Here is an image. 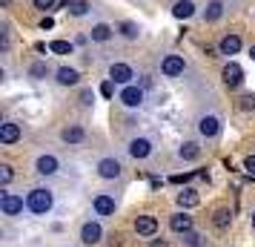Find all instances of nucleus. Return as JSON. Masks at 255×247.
Returning a JSON list of instances; mask_svg holds the SVG:
<instances>
[{
  "label": "nucleus",
  "mask_w": 255,
  "mask_h": 247,
  "mask_svg": "<svg viewBox=\"0 0 255 247\" xmlns=\"http://www.w3.org/2000/svg\"><path fill=\"white\" fill-rule=\"evenodd\" d=\"M175 201H178V207H181V210H192V207L201 204V196H198L195 187H184L178 196H175Z\"/></svg>",
  "instance_id": "obj_20"
},
{
  "label": "nucleus",
  "mask_w": 255,
  "mask_h": 247,
  "mask_svg": "<svg viewBox=\"0 0 255 247\" xmlns=\"http://www.w3.org/2000/svg\"><path fill=\"white\" fill-rule=\"evenodd\" d=\"M135 233L140 239H155V233H158V219L155 216H138L135 219Z\"/></svg>",
  "instance_id": "obj_15"
},
{
  "label": "nucleus",
  "mask_w": 255,
  "mask_h": 247,
  "mask_svg": "<svg viewBox=\"0 0 255 247\" xmlns=\"http://www.w3.org/2000/svg\"><path fill=\"white\" fill-rule=\"evenodd\" d=\"M212 224H215L218 230H227L232 224V210L230 207H218V210L212 213Z\"/></svg>",
  "instance_id": "obj_25"
},
{
  "label": "nucleus",
  "mask_w": 255,
  "mask_h": 247,
  "mask_svg": "<svg viewBox=\"0 0 255 247\" xmlns=\"http://www.w3.org/2000/svg\"><path fill=\"white\" fill-rule=\"evenodd\" d=\"M135 69L124 63V60H115V63H109V81H115L118 86H129V83H135Z\"/></svg>",
  "instance_id": "obj_10"
},
{
  "label": "nucleus",
  "mask_w": 255,
  "mask_h": 247,
  "mask_svg": "<svg viewBox=\"0 0 255 247\" xmlns=\"http://www.w3.org/2000/svg\"><path fill=\"white\" fill-rule=\"evenodd\" d=\"M78 101H81V106H86V109H89V106L95 104V92H92V89H83Z\"/></svg>",
  "instance_id": "obj_32"
},
{
  "label": "nucleus",
  "mask_w": 255,
  "mask_h": 247,
  "mask_svg": "<svg viewBox=\"0 0 255 247\" xmlns=\"http://www.w3.org/2000/svg\"><path fill=\"white\" fill-rule=\"evenodd\" d=\"M250 224H253V230H255V210L250 213Z\"/></svg>",
  "instance_id": "obj_39"
},
{
  "label": "nucleus",
  "mask_w": 255,
  "mask_h": 247,
  "mask_svg": "<svg viewBox=\"0 0 255 247\" xmlns=\"http://www.w3.org/2000/svg\"><path fill=\"white\" fill-rule=\"evenodd\" d=\"M55 83L58 86H78L81 83V72L72 69V66H60V69H55Z\"/></svg>",
  "instance_id": "obj_19"
},
{
  "label": "nucleus",
  "mask_w": 255,
  "mask_h": 247,
  "mask_svg": "<svg viewBox=\"0 0 255 247\" xmlns=\"http://www.w3.org/2000/svg\"><path fill=\"white\" fill-rule=\"evenodd\" d=\"M95 173L104 181H118V178H124V161L115 158V155H104V158H98Z\"/></svg>",
  "instance_id": "obj_3"
},
{
  "label": "nucleus",
  "mask_w": 255,
  "mask_h": 247,
  "mask_svg": "<svg viewBox=\"0 0 255 247\" xmlns=\"http://www.w3.org/2000/svg\"><path fill=\"white\" fill-rule=\"evenodd\" d=\"M244 170H247L250 176H255V155H247V158H244Z\"/></svg>",
  "instance_id": "obj_35"
},
{
  "label": "nucleus",
  "mask_w": 255,
  "mask_h": 247,
  "mask_svg": "<svg viewBox=\"0 0 255 247\" xmlns=\"http://www.w3.org/2000/svg\"><path fill=\"white\" fill-rule=\"evenodd\" d=\"M60 170H63V164H60V158L55 153H43L35 158V173L40 178H55L60 176Z\"/></svg>",
  "instance_id": "obj_7"
},
{
  "label": "nucleus",
  "mask_w": 255,
  "mask_h": 247,
  "mask_svg": "<svg viewBox=\"0 0 255 247\" xmlns=\"http://www.w3.org/2000/svg\"><path fill=\"white\" fill-rule=\"evenodd\" d=\"M23 138V130H20V124L17 121H3L0 124V144L3 147H12Z\"/></svg>",
  "instance_id": "obj_12"
},
{
  "label": "nucleus",
  "mask_w": 255,
  "mask_h": 247,
  "mask_svg": "<svg viewBox=\"0 0 255 247\" xmlns=\"http://www.w3.org/2000/svg\"><path fill=\"white\" fill-rule=\"evenodd\" d=\"M60 141L69 144V147L83 144V141H86V130H83V124H66V127L60 130Z\"/></svg>",
  "instance_id": "obj_14"
},
{
  "label": "nucleus",
  "mask_w": 255,
  "mask_h": 247,
  "mask_svg": "<svg viewBox=\"0 0 255 247\" xmlns=\"http://www.w3.org/2000/svg\"><path fill=\"white\" fill-rule=\"evenodd\" d=\"M218 52L227 55V58H230V55H238V52H241V37L238 35H224L221 43H218Z\"/></svg>",
  "instance_id": "obj_22"
},
{
  "label": "nucleus",
  "mask_w": 255,
  "mask_h": 247,
  "mask_svg": "<svg viewBox=\"0 0 255 247\" xmlns=\"http://www.w3.org/2000/svg\"><path fill=\"white\" fill-rule=\"evenodd\" d=\"M23 210H26V199L23 196L9 193L6 187L0 190V213H3L6 219H17V216H23Z\"/></svg>",
  "instance_id": "obj_4"
},
{
  "label": "nucleus",
  "mask_w": 255,
  "mask_h": 247,
  "mask_svg": "<svg viewBox=\"0 0 255 247\" xmlns=\"http://www.w3.org/2000/svg\"><path fill=\"white\" fill-rule=\"evenodd\" d=\"M238 106H241L244 112H250V109H255V95H253V92L241 95V98H238Z\"/></svg>",
  "instance_id": "obj_31"
},
{
  "label": "nucleus",
  "mask_w": 255,
  "mask_h": 247,
  "mask_svg": "<svg viewBox=\"0 0 255 247\" xmlns=\"http://www.w3.org/2000/svg\"><path fill=\"white\" fill-rule=\"evenodd\" d=\"M189 178H192V176L184 173V176H172V181H175V184H184V181H189Z\"/></svg>",
  "instance_id": "obj_36"
},
{
  "label": "nucleus",
  "mask_w": 255,
  "mask_h": 247,
  "mask_svg": "<svg viewBox=\"0 0 255 247\" xmlns=\"http://www.w3.org/2000/svg\"><path fill=\"white\" fill-rule=\"evenodd\" d=\"M49 52H52V55H72L75 46H72L69 40H52V43H49Z\"/></svg>",
  "instance_id": "obj_28"
},
{
  "label": "nucleus",
  "mask_w": 255,
  "mask_h": 247,
  "mask_svg": "<svg viewBox=\"0 0 255 247\" xmlns=\"http://www.w3.org/2000/svg\"><path fill=\"white\" fill-rule=\"evenodd\" d=\"M250 58H253V60H255V46H253V49H250Z\"/></svg>",
  "instance_id": "obj_41"
},
{
  "label": "nucleus",
  "mask_w": 255,
  "mask_h": 247,
  "mask_svg": "<svg viewBox=\"0 0 255 247\" xmlns=\"http://www.w3.org/2000/svg\"><path fill=\"white\" fill-rule=\"evenodd\" d=\"M112 92H115V81L106 78V81L101 83V95H104V98H112Z\"/></svg>",
  "instance_id": "obj_33"
},
{
  "label": "nucleus",
  "mask_w": 255,
  "mask_h": 247,
  "mask_svg": "<svg viewBox=\"0 0 255 247\" xmlns=\"http://www.w3.org/2000/svg\"><path fill=\"white\" fill-rule=\"evenodd\" d=\"M26 210L32 216H49L55 210V190L40 184V187H32L26 193Z\"/></svg>",
  "instance_id": "obj_1"
},
{
  "label": "nucleus",
  "mask_w": 255,
  "mask_h": 247,
  "mask_svg": "<svg viewBox=\"0 0 255 247\" xmlns=\"http://www.w3.org/2000/svg\"><path fill=\"white\" fill-rule=\"evenodd\" d=\"M115 29H118V35L124 37V40H138V37H140V26L132 23V20H121Z\"/></svg>",
  "instance_id": "obj_23"
},
{
  "label": "nucleus",
  "mask_w": 255,
  "mask_h": 247,
  "mask_svg": "<svg viewBox=\"0 0 255 247\" xmlns=\"http://www.w3.org/2000/svg\"><path fill=\"white\" fill-rule=\"evenodd\" d=\"M221 130H224L221 115H215V112H204V115H198L195 132H198V138H201V141H212V138H218Z\"/></svg>",
  "instance_id": "obj_2"
},
{
  "label": "nucleus",
  "mask_w": 255,
  "mask_h": 247,
  "mask_svg": "<svg viewBox=\"0 0 255 247\" xmlns=\"http://www.w3.org/2000/svg\"><path fill=\"white\" fill-rule=\"evenodd\" d=\"M78 239H81L83 247H98L104 242V227H101V222H83Z\"/></svg>",
  "instance_id": "obj_9"
},
{
  "label": "nucleus",
  "mask_w": 255,
  "mask_h": 247,
  "mask_svg": "<svg viewBox=\"0 0 255 247\" xmlns=\"http://www.w3.org/2000/svg\"><path fill=\"white\" fill-rule=\"evenodd\" d=\"M169 230L172 233H189L192 230V216H186V210H178V213H172L169 216Z\"/></svg>",
  "instance_id": "obj_18"
},
{
  "label": "nucleus",
  "mask_w": 255,
  "mask_h": 247,
  "mask_svg": "<svg viewBox=\"0 0 255 247\" xmlns=\"http://www.w3.org/2000/svg\"><path fill=\"white\" fill-rule=\"evenodd\" d=\"M198 14V3L195 0H175L172 6V17L175 20H189V17H195Z\"/></svg>",
  "instance_id": "obj_17"
},
{
  "label": "nucleus",
  "mask_w": 255,
  "mask_h": 247,
  "mask_svg": "<svg viewBox=\"0 0 255 247\" xmlns=\"http://www.w3.org/2000/svg\"><path fill=\"white\" fill-rule=\"evenodd\" d=\"M32 81H46L49 75H52V69H49V63L46 60H35L32 66H29V72H26Z\"/></svg>",
  "instance_id": "obj_24"
},
{
  "label": "nucleus",
  "mask_w": 255,
  "mask_h": 247,
  "mask_svg": "<svg viewBox=\"0 0 255 247\" xmlns=\"http://www.w3.org/2000/svg\"><path fill=\"white\" fill-rule=\"evenodd\" d=\"M89 9H92V6H89L86 0H66V12H69L72 17H86Z\"/></svg>",
  "instance_id": "obj_27"
},
{
  "label": "nucleus",
  "mask_w": 255,
  "mask_h": 247,
  "mask_svg": "<svg viewBox=\"0 0 255 247\" xmlns=\"http://www.w3.org/2000/svg\"><path fill=\"white\" fill-rule=\"evenodd\" d=\"M175 155H178L181 161H198V158H201V144L198 141H184L178 150H175Z\"/></svg>",
  "instance_id": "obj_21"
},
{
  "label": "nucleus",
  "mask_w": 255,
  "mask_h": 247,
  "mask_svg": "<svg viewBox=\"0 0 255 247\" xmlns=\"http://www.w3.org/2000/svg\"><path fill=\"white\" fill-rule=\"evenodd\" d=\"M55 3H58V0H32V6H35V9H40V12H46V9H52Z\"/></svg>",
  "instance_id": "obj_34"
},
{
  "label": "nucleus",
  "mask_w": 255,
  "mask_h": 247,
  "mask_svg": "<svg viewBox=\"0 0 255 247\" xmlns=\"http://www.w3.org/2000/svg\"><path fill=\"white\" fill-rule=\"evenodd\" d=\"M221 81H224L227 89H238V86L244 83V69L235 63V60H230V63L224 66V72H221Z\"/></svg>",
  "instance_id": "obj_13"
},
{
  "label": "nucleus",
  "mask_w": 255,
  "mask_h": 247,
  "mask_svg": "<svg viewBox=\"0 0 255 247\" xmlns=\"http://www.w3.org/2000/svg\"><path fill=\"white\" fill-rule=\"evenodd\" d=\"M181 242H184L186 247H204V245H207V239H204L201 233H195V230L184 233V239H181Z\"/></svg>",
  "instance_id": "obj_29"
},
{
  "label": "nucleus",
  "mask_w": 255,
  "mask_h": 247,
  "mask_svg": "<svg viewBox=\"0 0 255 247\" xmlns=\"http://www.w3.org/2000/svg\"><path fill=\"white\" fill-rule=\"evenodd\" d=\"M184 72H186L184 55H178V52L163 55V60H161V75H163V78H181Z\"/></svg>",
  "instance_id": "obj_8"
},
{
  "label": "nucleus",
  "mask_w": 255,
  "mask_h": 247,
  "mask_svg": "<svg viewBox=\"0 0 255 247\" xmlns=\"http://www.w3.org/2000/svg\"><path fill=\"white\" fill-rule=\"evenodd\" d=\"M118 101H121V106H124V109H140V106L146 104V89H143V86H138V83L121 86Z\"/></svg>",
  "instance_id": "obj_5"
},
{
  "label": "nucleus",
  "mask_w": 255,
  "mask_h": 247,
  "mask_svg": "<svg viewBox=\"0 0 255 247\" xmlns=\"http://www.w3.org/2000/svg\"><path fill=\"white\" fill-rule=\"evenodd\" d=\"M9 3H12V0H0V6H9Z\"/></svg>",
  "instance_id": "obj_40"
},
{
  "label": "nucleus",
  "mask_w": 255,
  "mask_h": 247,
  "mask_svg": "<svg viewBox=\"0 0 255 247\" xmlns=\"http://www.w3.org/2000/svg\"><path fill=\"white\" fill-rule=\"evenodd\" d=\"M152 153H155V138H149V135L129 138V144H127V155L129 158H135V161H146Z\"/></svg>",
  "instance_id": "obj_6"
},
{
  "label": "nucleus",
  "mask_w": 255,
  "mask_h": 247,
  "mask_svg": "<svg viewBox=\"0 0 255 247\" xmlns=\"http://www.w3.org/2000/svg\"><path fill=\"white\" fill-rule=\"evenodd\" d=\"M221 14H224V0H209L207 9H204V20L207 23H215Z\"/></svg>",
  "instance_id": "obj_26"
},
{
  "label": "nucleus",
  "mask_w": 255,
  "mask_h": 247,
  "mask_svg": "<svg viewBox=\"0 0 255 247\" xmlns=\"http://www.w3.org/2000/svg\"><path fill=\"white\" fill-rule=\"evenodd\" d=\"M115 35H118V29L109 26V23H95L92 29H89V40H92V43H109Z\"/></svg>",
  "instance_id": "obj_16"
},
{
  "label": "nucleus",
  "mask_w": 255,
  "mask_h": 247,
  "mask_svg": "<svg viewBox=\"0 0 255 247\" xmlns=\"http://www.w3.org/2000/svg\"><path fill=\"white\" fill-rule=\"evenodd\" d=\"M52 26H55V20H52V17H43V20H40V29H52Z\"/></svg>",
  "instance_id": "obj_37"
},
{
  "label": "nucleus",
  "mask_w": 255,
  "mask_h": 247,
  "mask_svg": "<svg viewBox=\"0 0 255 247\" xmlns=\"http://www.w3.org/2000/svg\"><path fill=\"white\" fill-rule=\"evenodd\" d=\"M149 247H169V245H166L163 239H152V242H149Z\"/></svg>",
  "instance_id": "obj_38"
},
{
  "label": "nucleus",
  "mask_w": 255,
  "mask_h": 247,
  "mask_svg": "<svg viewBox=\"0 0 255 247\" xmlns=\"http://www.w3.org/2000/svg\"><path fill=\"white\" fill-rule=\"evenodd\" d=\"M12 178H14L12 164H0V187H9V184H12Z\"/></svg>",
  "instance_id": "obj_30"
},
{
  "label": "nucleus",
  "mask_w": 255,
  "mask_h": 247,
  "mask_svg": "<svg viewBox=\"0 0 255 247\" xmlns=\"http://www.w3.org/2000/svg\"><path fill=\"white\" fill-rule=\"evenodd\" d=\"M92 210H95V216H101V219L115 216V210H118L115 196H109V193H98V196L92 199Z\"/></svg>",
  "instance_id": "obj_11"
}]
</instances>
